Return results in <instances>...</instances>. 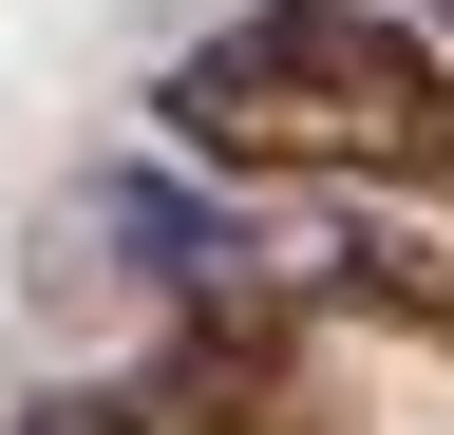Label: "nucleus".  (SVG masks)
I'll use <instances>...</instances> for the list:
<instances>
[{
  "mask_svg": "<svg viewBox=\"0 0 454 435\" xmlns=\"http://www.w3.org/2000/svg\"><path fill=\"white\" fill-rule=\"evenodd\" d=\"M435 38H454V0H435Z\"/></svg>",
  "mask_w": 454,
  "mask_h": 435,
  "instance_id": "obj_3",
  "label": "nucleus"
},
{
  "mask_svg": "<svg viewBox=\"0 0 454 435\" xmlns=\"http://www.w3.org/2000/svg\"><path fill=\"white\" fill-rule=\"evenodd\" d=\"M20 435H340V416L303 378V322H170L152 360L57 378Z\"/></svg>",
  "mask_w": 454,
  "mask_h": 435,
  "instance_id": "obj_2",
  "label": "nucleus"
},
{
  "mask_svg": "<svg viewBox=\"0 0 454 435\" xmlns=\"http://www.w3.org/2000/svg\"><path fill=\"white\" fill-rule=\"evenodd\" d=\"M170 151L227 190H435L454 171V58L379 0H247L170 58Z\"/></svg>",
  "mask_w": 454,
  "mask_h": 435,
  "instance_id": "obj_1",
  "label": "nucleus"
}]
</instances>
